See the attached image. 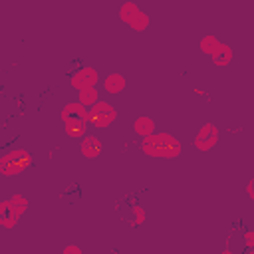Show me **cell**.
<instances>
[{
  "label": "cell",
  "instance_id": "obj_3",
  "mask_svg": "<svg viewBox=\"0 0 254 254\" xmlns=\"http://www.w3.org/2000/svg\"><path fill=\"white\" fill-rule=\"evenodd\" d=\"M32 167V155L26 149H12L0 157V175L14 177L22 175Z\"/></svg>",
  "mask_w": 254,
  "mask_h": 254
},
{
  "label": "cell",
  "instance_id": "obj_13",
  "mask_svg": "<svg viewBox=\"0 0 254 254\" xmlns=\"http://www.w3.org/2000/svg\"><path fill=\"white\" fill-rule=\"evenodd\" d=\"M149 24H151V20H149V16L143 12V10H139L129 22H127V26L129 28H133L135 32H143V30H147L149 28Z\"/></svg>",
  "mask_w": 254,
  "mask_h": 254
},
{
  "label": "cell",
  "instance_id": "obj_6",
  "mask_svg": "<svg viewBox=\"0 0 254 254\" xmlns=\"http://www.w3.org/2000/svg\"><path fill=\"white\" fill-rule=\"evenodd\" d=\"M216 143H218V129H216L212 123H204V125L198 129L196 137H194V147H196L198 151L206 153V151H210Z\"/></svg>",
  "mask_w": 254,
  "mask_h": 254
},
{
  "label": "cell",
  "instance_id": "obj_22",
  "mask_svg": "<svg viewBox=\"0 0 254 254\" xmlns=\"http://www.w3.org/2000/svg\"><path fill=\"white\" fill-rule=\"evenodd\" d=\"M222 254H232V252H230L228 248H224V250H222Z\"/></svg>",
  "mask_w": 254,
  "mask_h": 254
},
{
  "label": "cell",
  "instance_id": "obj_5",
  "mask_svg": "<svg viewBox=\"0 0 254 254\" xmlns=\"http://www.w3.org/2000/svg\"><path fill=\"white\" fill-rule=\"evenodd\" d=\"M97 81H99V73L95 67H89V65H83L79 69H75L71 73V87L81 91V89H87V87H97Z\"/></svg>",
  "mask_w": 254,
  "mask_h": 254
},
{
  "label": "cell",
  "instance_id": "obj_14",
  "mask_svg": "<svg viewBox=\"0 0 254 254\" xmlns=\"http://www.w3.org/2000/svg\"><path fill=\"white\" fill-rule=\"evenodd\" d=\"M141 8L137 6V2H131V0H127V2H123L121 4V8H119V18H121V22L123 24H127L137 12H139Z\"/></svg>",
  "mask_w": 254,
  "mask_h": 254
},
{
  "label": "cell",
  "instance_id": "obj_21",
  "mask_svg": "<svg viewBox=\"0 0 254 254\" xmlns=\"http://www.w3.org/2000/svg\"><path fill=\"white\" fill-rule=\"evenodd\" d=\"M192 93H196V95H208L204 89H200V87H192Z\"/></svg>",
  "mask_w": 254,
  "mask_h": 254
},
{
  "label": "cell",
  "instance_id": "obj_11",
  "mask_svg": "<svg viewBox=\"0 0 254 254\" xmlns=\"http://www.w3.org/2000/svg\"><path fill=\"white\" fill-rule=\"evenodd\" d=\"M133 131H135L141 139H145V137H149V135L155 133V121H153L151 117H147V115H139V117L133 121Z\"/></svg>",
  "mask_w": 254,
  "mask_h": 254
},
{
  "label": "cell",
  "instance_id": "obj_8",
  "mask_svg": "<svg viewBox=\"0 0 254 254\" xmlns=\"http://www.w3.org/2000/svg\"><path fill=\"white\" fill-rule=\"evenodd\" d=\"M20 220V216L16 214V208L12 204V200H0V226L6 230H12L16 226V222Z\"/></svg>",
  "mask_w": 254,
  "mask_h": 254
},
{
  "label": "cell",
  "instance_id": "obj_18",
  "mask_svg": "<svg viewBox=\"0 0 254 254\" xmlns=\"http://www.w3.org/2000/svg\"><path fill=\"white\" fill-rule=\"evenodd\" d=\"M244 238H246V250H252L254 248V232L252 230H246L244 232Z\"/></svg>",
  "mask_w": 254,
  "mask_h": 254
},
{
  "label": "cell",
  "instance_id": "obj_12",
  "mask_svg": "<svg viewBox=\"0 0 254 254\" xmlns=\"http://www.w3.org/2000/svg\"><path fill=\"white\" fill-rule=\"evenodd\" d=\"M97 101H99V91H97V87H87V89H81V91H79L77 103H81L85 109H89V107L95 105Z\"/></svg>",
  "mask_w": 254,
  "mask_h": 254
},
{
  "label": "cell",
  "instance_id": "obj_4",
  "mask_svg": "<svg viewBox=\"0 0 254 254\" xmlns=\"http://www.w3.org/2000/svg\"><path fill=\"white\" fill-rule=\"evenodd\" d=\"M117 119V111L111 103L107 101H97L95 105H91L87 109V123L89 127H99V129H105L109 127L113 121Z\"/></svg>",
  "mask_w": 254,
  "mask_h": 254
},
{
  "label": "cell",
  "instance_id": "obj_2",
  "mask_svg": "<svg viewBox=\"0 0 254 254\" xmlns=\"http://www.w3.org/2000/svg\"><path fill=\"white\" fill-rule=\"evenodd\" d=\"M60 117H62V123H64V133L67 137H71V139L85 137L89 123H87V109L81 103H77V101L65 103L62 107Z\"/></svg>",
  "mask_w": 254,
  "mask_h": 254
},
{
  "label": "cell",
  "instance_id": "obj_19",
  "mask_svg": "<svg viewBox=\"0 0 254 254\" xmlns=\"http://www.w3.org/2000/svg\"><path fill=\"white\" fill-rule=\"evenodd\" d=\"M62 254H83V252H81V248H79V246L69 244V246H65V248H64V252H62Z\"/></svg>",
  "mask_w": 254,
  "mask_h": 254
},
{
  "label": "cell",
  "instance_id": "obj_9",
  "mask_svg": "<svg viewBox=\"0 0 254 254\" xmlns=\"http://www.w3.org/2000/svg\"><path fill=\"white\" fill-rule=\"evenodd\" d=\"M125 87H127V79H125L121 73H117V71L107 73L105 79H103V89H105V93H109V95L121 93Z\"/></svg>",
  "mask_w": 254,
  "mask_h": 254
},
{
  "label": "cell",
  "instance_id": "obj_7",
  "mask_svg": "<svg viewBox=\"0 0 254 254\" xmlns=\"http://www.w3.org/2000/svg\"><path fill=\"white\" fill-rule=\"evenodd\" d=\"M103 151V143L99 137L95 135H85L79 139V153L85 157V159H97Z\"/></svg>",
  "mask_w": 254,
  "mask_h": 254
},
{
  "label": "cell",
  "instance_id": "obj_16",
  "mask_svg": "<svg viewBox=\"0 0 254 254\" xmlns=\"http://www.w3.org/2000/svg\"><path fill=\"white\" fill-rule=\"evenodd\" d=\"M10 200H12V204H14L18 216H22V214L28 210V204H30V202H28V198H26L24 194H14Z\"/></svg>",
  "mask_w": 254,
  "mask_h": 254
},
{
  "label": "cell",
  "instance_id": "obj_15",
  "mask_svg": "<svg viewBox=\"0 0 254 254\" xmlns=\"http://www.w3.org/2000/svg\"><path fill=\"white\" fill-rule=\"evenodd\" d=\"M220 42H218V38L214 36V34H206L202 40H200V44H198V48H200V52L202 54H206V56H210L212 52H214V48L218 46Z\"/></svg>",
  "mask_w": 254,
  "mask_h": 254
},
{
  "label": "cell",
  "instance_id": "obj_17",
  "mask_svg": "<svg viewBox=\"0 0 254 254\" xmlns=\"http://www.w3.org/2000/svg\"><path fill=\"white\" fill-rule=\"evenodd\" d=\"M145 222V210L143 206H133V228L141 226Z\"/></svg>",
  "mask_w": 254,
  "mask_h": 254
},
{
  "label": "cell",
  "instance_id": "obj_20",
  "mask_svg": "<svg viewBox=\"0 0 254 254\" xmlns=\"http://www.w3.org/2000/svg\"><path fill=\"white\" fill-rule=\"evenodd\" d=\"M246 190H248V196H250V198H254V181H252V179L248 181V187H246Z\"/></svg>",
  "mask_w": 254,
  "mask_h": 254
},
{
  "label": "cell",
  "instance_id": "obj_1",
  "mask_svg": "<svg viewBox=\"0 0 254 254\" xmlns=\"http://www.w3.org/2000/svg\"><path fill=\"white\" fill-rule=\"evenodd\" d=\"M141 149L145 155L153 159H177L183 153V145L177 137L169 133H153L141 141Z\"/></svg>",
  "mask_w": 254,
  "mask_h": 254
},
{
  "label": "cell",
  "instance_id": "obj_10",
  "mask_svg": "<svg viewBox=\"0 0 254 254\" xmlns=\"http://www.w3.org/2000/svg\"><path fill=\"white\" fill-rule=\"evenodd\" d=\"M210 58H212V64H214V65L224 67V65H228L230 60H232V50H230L228 44H222V42H220V44L214 48V52L210 54Z\"/></svg>",
  "mask_w": 254,
  "mask_h": 254
}]
</instances>
